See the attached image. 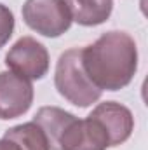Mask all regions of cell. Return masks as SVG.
<instances>
[{"mask_svg": "<svg viewBox=\"0 0 148 150\" xmlns=\"http://www.w3.org/2000/svg\"><path fill=\"white\" fill-rule=\"evenodd\" d=\"M87 77L101 91H118L131 84L138 70V47L125 32H106L82 49Z\"/></svg>", "mask_w": 148, "mask_h": 150, "instance_id": "1", "label": "cell"}, {"mask_svg": "<svg viewBox=\"0 0 148 150\" xmlns=\"http://www.w3.org/2000/svg\"><path fill=\"white\" fill-rule=\"evenodd\" d=\"M54 86L58 93L75 107L85 108L101 98V89H98L87 77L82 65V49H70L63 52L56 65Z\"/></svg>", "mask_w": 148, "mask_h": 150, "instance_id": "2", "label": "cell"}, {"mask_svg": "<svg viewBox=\"0 0 148 150\" xmlns=\"http://www.w3.org/2000/svg\"><path fill=\"white\" fill-rule=\"evenodd\" d=\"M23 19L33 32L49 38L63 35L72 26V16L63 0H26Z\"/></svg>", "mask_w": 148, "mask_h": 150, "instance_id": "3", "label": "cell"}, {"mask_svg": "<svg viewBox=\"0 0 148 150\" xmlns=\"http://www.w3.org/2000/svg\"><path fill=\"white\" fill-rule=\"evenodd\" d=\"M5 65L28 80H40L49 72V52L33 37H21L5 54Z\"/></svg>", "mask_w": 148, "mask_h": 150, "instance_id": "4", "label": "cell"}, {"mask_svg": "<svg viewBox=\"0 0 148 150\" xmlns=\"http://www.w3.org/2000/svg\"><path fill=\"white\" fill-rule=\"evenodd\" d=\"M33 103V86L32 80L14 74H0V119L9 120L21 117L30 110Z\"/></svg>", "mask_w": 148, "mask_h": 150, "instance_id": "5", "label": "cell"}, {"mask_svg": "<svg viewBox=\"0 0 148 150\" xmlns=\"http://www.w3.org/2000/svg\"><path fill=\"white\" fill-rule=\"evenodd\" d=\"M108 147L110 138L105 127L91 115L75 117L59 140V150H106Z\"/></svg>", "mask_w": 148, "mask_h": 150, "instance_id": "6", "label": "cell"}, {"mask_svg": "<svg viewBox=\"0 0 148 150\" xmlns=\"http://www.w3.org/2000/svg\"><path fill=\"white\" fill-rule=\"evenodd\" d=\"M94 117L106 131L110 138V147L122 145L127 142L134 131V117L131 110L117 101H105L99 103L92 112L89 113Z\"/></svg>", "mask_w": 148, "mask_h": 150, "instance_id": "7", "label": "cell"}, {"mask_svg": "<svg viewBox=\"0 0 148 150\" xmlns=\"http://www.w3.org/2000/svg\"><path fill=\"white\" fill-rule=\"evenodd\" d=\"M72 21L82 26H98L110 18L113 0H63Z\"/></svg>", "mask_w": 148, "mask_h": 150, "instance_id": "8", "label": "cell"}, {"mask_svg": "<svg viewBox=\"0 0 148 150\" xmlns=\"http://www.w3.org/2000/svg\"><path fill=\"white\" fill-rule=\"evenodd\" d=\"M73 119V113L66 112L59 107H42L35 113L33 122L38 124L40 129L44 131L49 143V150H59V140Z\"/></svg>", "mask_w": 148, "mask_h": 150, "instance_id": "9", "label": "cell"}, {"mask_svg": "<svg viewBox=\"0 0 148 150\" xmlns=\"http://www.w3.org/2000/svg\"><path fill=\"white\" fill-rule=\"evenodd\" d=\"M4 138H9L11 142H14L21 150H49V143L44 131L33 120L7 129Z\"/></svg>", "mask_w": 148, "mask_h": 150, "instance_id": "10", "label": "cell"}, {"mask_svg": "<svg viewBox=\"0 0 148 150\" xmlns=\"http://www.w3.org/2000/svg\"><path fill=\"white\" fill-rule=\"evenodd\" d=\"M12 33H14V14L7 5L0 4V49L9 42Z\"/></svg>", "mask_w": 148, "mask_h": 150, "instance_id": "11", "label": "cell"}, {"mask_svg": "<svg viewBox=\"0 0 148 150\" xmlns=\"http://www.w3.org/2000/svg\"><path fill=\"white\" fill-rule=\"evenodd\" d=\"M0 150H21L14 142H11L9 138H2L0 140Z\"/></svg>", "mask_w": 148, "mask_h": 150, "instance_id": "12", "label": "cell"}]
</instances>
